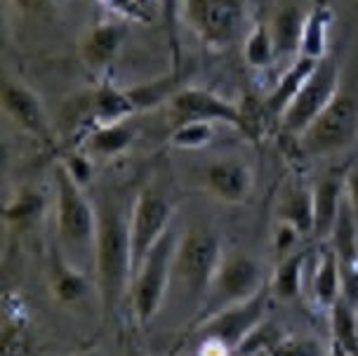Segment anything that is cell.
<instances>
[{
	"mask_svg": "<svg viewBox=\"0 0 358 356\" xmlns=\"http://www.w3.org/2000/svg\"><path fill=\"white\" fill-rule=\"evenodd\" d=\"M313 300L321 307L330 309L337 302V297L342 295V274H340V259L337 252L328 245L323 250L321 259H318L316 274H313Z\"/></svg>",
	"mask_w": 358,
	"mask_h": 356,
	"instance_id": "4316f807",
	"label": "cell"
},
{
	"mask_svg": "<svg viewBox=\"0 0 358 356\" xmlns=\"http://www.w3.org/2000/svg\"><path fill=\"white\" fill-rule=\"evenodd\" d=\"M347 170H349V165H344L342 170H330L328 175H323L321 180L311 187L313 236L316 238H328L332 227H335L340 208L344 199H347Z\"/></svg>",
	"mask_w": 358,
	"mask_h": 356,
	"instance_id": "9a60e30c",
	"label": "cell"
},
{
	"mask_svg": "<svg viewBox=\"0 0 358 356\" xmlns=\"http://www.w3.org/2000/svg\"><path fill=\"white\" fill-rule=\"evenodd\" d=\"M5 356H34L29 342L24 340L22 333H19V326L15 330L10 326L5 328Z\"/></svg>",
	"mask_w": 358,
	"mask_h": 356,
	"instance_id": "e575fe53",
	"label": "cell"
},
{
	"mask_svg": "<svg viewBox=\"0 0 358 356\" xmlns=\"http://www.w3.org/2000/svg\"><path fill=\"white\" fill-rule=\"evenodd\" d=\"M10 3L24 15H43V12L52 10L59 0H10Z\"/></svg>",
	"mask_w": 358,
	"mask_h": 356,
	"instance_id": "d590c367",
	"label": "cell"
},
{
	"mask_svg": "<svg viewBox=\"0 0 358 356\" xmlns=\"http://www.w3.org/2000/svg\"><path fill=\"white\" fill-rule=\"evenodd\" d=\"M127 38V19L113 17L97 22L83 34L80 41V59L90 71L101 73L116 62L120 48Z\"/></svg>",
	"mask_w": 358,
	"mask_h": 356,
	"instance_id": "4fadbf2b",
	"label": "cell"
},
{
	"mask_svg": "<svg viewBox=\"0 0 358 356\" xmlns=\"http://www.w3.org/2000/svg\"><path fill=\"white\" fill-rule=\"evenodd\" d=\"M182 17L210 50H227L243 36L248 0H179Z\"/></svg>",
	"mask_w": 358,
	"mask_h": 356,
	"instance_id": "277c9868",
	"label": "cell"
},
{
	"mask_svg": "<svg viewBox=\"0 0 358 356\" xmlns=\"http://www.w3.org/2000/svg\"><path fill=\"white\" fill-rule=\"evenodd\" d=\"M87 113L90 123L94 125H113L125 123L132 116H137V106L127 94V87L111 85V83H99L92 92H87Z\"/></svg>",
	"mask_w": 358,
	"mask_h": 356,
	"instance_id": "2e32d148",
	"label": "cell"
},
{
	"mask_svg": "<svg viewBox=\"0 0 358 356\" xmlns=\"http://www.w3.org/2000/svg\"><path fill=\"white\" fill-rule=\"evenodd\" d=\"M106 10H111L116 17L123 19H146L144 12V0H101Z\"/></svg>",
	"mask_w": 358,
	"mask_h": 356,
	"instance_id": "d6a6232c",
	"label": "cell"
},
{
	"mask_svg": "<svg viewBox=\"0 0 358 356\" xmlns=\"http://www.w3.org/2000/svg\"><path fill=\"white\" fill-rule=\"evenodd\" d=\"M306 12H302L297 5H283L276 10V15L268 22L276 45L278 57H297L299 45H302V31H304Z\"/></svg>",
	"mask_w": 358,
	"mask_h": 356,
	"instance_id": "7402d4cb",
	"label": "cell"
},
{
	"mask_svg": "<svg viewBox=\"0 0 358 356\" xmlns=\"http://www.w3.org/2000/svg\"><path fill=\"white\" fill-rule=\"evenodd\" d=\"M347 201L358 220V165H349L347 170Z\"/></svg>",
	"mask_w": 358,
	"mask_h": 356,
	"instance_id": "8d00e7d4",
	"label": "cell"
},
{
	"mask_svg": "<svg viewBox=\"0 0 358 356\" xmlns=\"http://www.w3.org/2000/svg\"><path fill=\"white\" fill-rule=\"evenodd\" d=\"M283 333L273 326L271 321H262L257 328H252L250 333L245 335V340L236 347V356H252V354H268L273 347L278 345Z\"/></svg>",
	"mask_w": 358,
	"mask_h": 356,
	"instance_id": "f546056e",
	"label": "cell"
},
{
	"mask_svg": "<svg viewBox=\"0 0 358 356\" xmlns=\"http://www.w3.org/2000/svg\"><path fill=\"white\" fill-rule=\"evenodd\" d=\"M358 139V99L349 92L337 97L321 111L313 123L299 135L304 154L325 158L347 151Z\"/></svg>",
	"mask_w": 358,
	"mask_h": 356,
	"instance_id": "8992f818",
	"label": "cell"
},
{
	"mask_svg": "<svg viewBox=\"0 0 358 356\" xmlns=\"http://www.w3.org/2000/svg\"><path fill=\"white\" fill-rule=\"evenodd\" d=\"M184 83H182V73L179 69L170 73H163L153 80H144V83H137V85L127 87V94L132 97L134 106L137 111H149V109H158L163 104H170L172 97L182 90Z\"/></svg>",
	"mask_w": 358,
	"mask_h": 356,
	"instance_id": "cb8c5ba5",
	"label": "cell"
},
{
	"mask_svg": "<svg viewBox=\"0 0 358 356\" xmlns=\"http://www.w3.org/2000/svg\"><path fill=\"white\" fill-rule=\"evenodd\" d=\"M222 257L224 252L220 238L208 227H191L182 238H177L172 276L182 285L184 295L191 300L196 311L206 300Z\"/></svg>",
	"mask_w": 358,
	"mask_h": 356,
	"instance_id": "3957f363",
	"label": "cell"
},
{
	"mask_svg": "<svg viewBox=\"0 0 358 356\" xmlns=\"http://www.w3.org/2000/svg\"><path fill=\"white\" fill-rule=\"evenodd\" d=\"M134 142V128L130 123L113 125H94L85 137L80 139V149H85L92 158H116L125 154Z\"/></svg>",
	"mask_w": 358,
	"mask_h": 356,
	"instance_id": "ffe728a7",
	"label": "cell"
},
{
	"mask_svg": "<svg viewBox=\"0 0 358 356\" xmlns=\"http://www.w3.org/2000/svg\"><path fill=\"white\" fill-rule=\"evenodd\" d=\"M252 170L241 161H215L203 170V187L217 201L238 206L252 194Z\"/></svg>",
	"mask_w": 358,
	"mask_h": 356,
	"instance_id": "5bb4252c",
	"label": "cell"
},
{
	"mask_svg": "<svg viewBox=\"0 0 358 356\" xmlns=\"http://www.w3.org/2000/svg\"><path fill=\"white\" fill-rule=\"evenodd\" d=\"M59 165H62L64 170H66L69 175L73 177L76 182L80 184L83 189H85L87 184L92 182V175H94V163H92V156H90L85 149H80V146H76V149L66 151V154L62 156Z\"/></svg>",
	"mask_w": 358,
	"mask_h": 356,
	"instance_id": "4dcf8cb0",
	"label": "cell"
},
{
	"mask_svg": "<svg viewBox=\"0 0 358 356\" xmlns=\"http://www.w3.org/2000/svg\"><path fill=\"white\" fill-rule=\"evenodd\" d=\"M198 356H234L229 352L227 347L220 345V342L215 340H203L201 347H198Z\"/></svg>",
	"mask_w": 358,
	"mask_h": 356,
	"instance_id": "74e56055",
	"label": "cell"
},
{
	"mask_svg": "<svg viewBox=\"0 0 358 356\" xmlns=\"http://www.w3.org/2000/svg\"><path fill=\"white\" fill-rule=\"evenodd\" d=\"M50 290H52V297L59 304L80 302L90 290L87 276L83 274L80 266H76L64 255L62 248H57L50 255Z\"/></svg>",
	"mask_w": 358,
	"mask_h": 356,
	"instance_id": "e0dca14e",
	"label": "cell"
},
{
	"mask_svg": "<svg viewBox=\"0 0 358 356\" xmlns=\"http://www.w3.org/2000/svg\"><path fill=\"white\" fill-rule=\"evenodd\" d=\"M3 111L17 130L38 139L41 144H55V128L45 111L43 99L24 80L5 78L3 83Z\"/></svg>",
	"mask_w": 358,
	"mask_h": 356,
	"instance_id": "7c38bea8",
	"label": "cell"
},
{
	"mask_svg": "<svg viewBox=\"0 0 358 356\" xmlns=\"http://www.w3.org/2000/svg\"><path fill=\"white\" fill-rule=\"evenodd\" d=\"M316 64H318L316 59H309V57H302V55H297L295 59H292V64L285 69V73L280 76L276 80V85L271 87V92L264 97V106H266L268 116L280 120L283 111L290 106V101L297 97V92L302 90V85L311 76L313 69H316Z\"/></svg>",
	"mask_w": 358,
	"mask_h": 356,
	"instance_id": "ac0fdd59",
	"label": "cell"
},
{
	"mask_svg": "<svg viewBox=\"0 0 358 356\" xmlns=\"http://www.w3.org/2000/svg\"><path fill=\"white\" fill-rule=\"evenodd\" d=\"M78 356H101V352H97V349H90V352H83Z\"/></svg>",
	"mask_w": 358,
	"mask_h": 356,
	"instance_id": "f35d334b",
	"label": "cell"
},
{
	"mask_svg": "<svg viewBox=\"0 0 358 356\" xmlns=\"http://www.w3.org/2000/svg\"><path fill=\"white\" fill-rule=\"evenodd\" d=\"M276 222L297 229L299 236L313 234V194L299 184H287L276 201Z\"/></svg>",
	"mask_w": 358,
	"mask_h": 356,
	"instance_id": "d6986e66",
	"label": "cell"
},
{
	"mask_svg": "<svg viewBox=\"0 0 358 356\" xmlns=\"http://www.w3.org/2000/svg\"><path fill=\"white\" fill-rule=\"evenodd\" d=\"M243 57L245 64L250 69H266L276 59V45H273V36L268 24H255V27L245 34V43H243Z\"/></svg>",
	"mask_w": 358,
	"mask_h": 356,
	"instance_id": "83f0119b",
	"label": "cell"
},
{
	"mask_svg": "<svg viewBox=\"0 0 358 356\" xmlns=\"http://www.w3.org/2000/svg\"><path fill=\"white\" fill-rule=\"evenodd\" d=\"M175 203L163 192L144 187L130 208V248H132V278L151 248L170 232Z\"/></svg>",
	"mask_w": 358,
	"mask_h": 356,
	"instance_id": "9c48e42d",
	"label": "cell"
},
{
	"mask_svg": "<svg viewBox=\"0 0 358 356\" xmlns=\"http://www.w3.org/2000/svg\"><path fill=\"white\" fill-rule=\"evenodd\" d=\"M168 118L175 128L189 120H206V123H224L236 130H243V111L241 104L224 99L208 87H182L168 104Z\"/></svg>",
	"mask_w": 358,
	"mask_h": 356,
	"instance_id": "8fae6325",
	"label": "cell"
},
{
	"mask_svg": "<svg viewBox=\"0 0 358 356\" xmlns=\"http://www.w3.org/2000/svg\"><path fill=\"white\" fill-rule=\"evenodd\" d=\"M309 259V252L299 250V252H290L278 262V266L273 269L271 283H268V290H271L273 297L278 300H297L302 295V274H304V264Z\"/></svg>",
	"mask_w": 358,
	"mask_h": 356,
	"instance_id": "484cf974",
	"label": "cell"
},
{
	"mask_svg": "<svg viewBox=\"0 0 358 356\" xmlns=\"http://www.w3.org/2000/svg\"><path fill=\"white\" fill-rule=\"evenodd\" d=\"M55 225L64 255L76 266L83 262L94 264L97 208H92L85 189L62 165L55 170Z\"/></svg>",
	"mask_w": 358,
	"mask_h": 356,
	"instance_id": "7a4b0ae2",
	"label": "cell"
},
{
	"mask_svg": "<svg viewBox=\"0 0 358 356\" xmlns=\"http://www.w3.org/2000/svg\"><path fill=\"white\" fill-rule=\"evenodd\" d=\"M45 215V199L41 192L31 187H19L12 199L5 203V222L10 225V229L17 232H27L34 229L41 218Z\"/></svg>",
	"mask_w": 358,
	"mask_h": 356,
	"instance_id": "d4e9b609",
	"label": "cell"
},
{
	"mask_svg": "<svg viewBox=\"0 0 358 356\" xmlns=\"http://www.w3.org/2000/svg\"><path fill=\"white\" fill-rule=\"evenodd\" d=\"M94 276L104 316L111 319L132 283L130 208L118 196H104L97 206Z\"/></svg>",
	"mask_w": 358,
	"mask_h": 356,
	"instance_id": "6da1fadb",
	"label": "cell"
},
{
	"mask_svg": "<svg viewBox=\"0 0 358 356\" xmlns=\"http://www.w3.org/2000/svg\"><path fill=\"white\" fill-rule=\"evenodd\" d=\"M330 311L332 349L337 356H358V309L340 295Z\"/></svg>",
	"mask_w": 358,
	"mask_h": 356,
	"instance_id": "603a6c76",
	"label": "cell"
},
{
	"mask_svg": "<svg viewBox=\"0 0 358 356\" xmlns=\"http://www.w3.org/2000/svg\"><path fill=\"white\" fill-rule=\"evenodd\" d=\"M127 356H139L137 352H130V354H127Z\"/></svg>",
	"mask_w": 358,
	"mask_h": 356,
	"instance_id": "ab89813d",
	"label": "cell"
},
{
	"mask_svg": "<svg viewBox=\"0 0 358 356\" xmlns=\"http://www.w3.org/2000/svg\"><path fill=\"white\" fill-rule=\"evenodd\" d=\"M332 12L328 0H316L313 8L306 12L304 31H302V45H299V55L309 57V59H323L328 57V36L332 27Z\"/></svg>",
	"mask_w": 358,
	"mask_h": 356,
	"instance_id": "44dd1931",
	"label": "cell"
},
{
	"mask_svg": "<svg viewBox=\"0 0 358 356\" xmlns=\"http://www.w3.org/2000/svg\"><path fill=\"white\" fill-rule=\"evenodd\" d=\"M302 238L297 229H292L290 225H283V222H276V232H273V245H276V252L280 257L290 255L292 245Z\"/></svg>",
	"mask_w": 358,
	"mask_h": 356,
	"instance_id": "836d02e7",
	"label": "cell"
},
{
	"mask_svg": "<svg viewBox=\"0 0 358 356\" xmlns=\"http://www.w3.org/2000/svg\"><path fill=\"white\" fill-rule=\"evenodd\" d=\"M262 285V266L252 255L241 250L224 252L220 266H217L210 290L198 309V321L208 319L210 314L241 300H248L255 292H259Z\"/></svg>",
	"mask_w": 358,
	"mask_h": 356,
	"instance_id": "52a82bcc",
	"label": "cell"
},
{
	"mask_svg": "<svg viewBox=\"0 0 358 356\" xmlns=\"http://www.w3.org/2000/svg\"><path fill=\"white\" fill-rule=\"evenodd\" d=\"M175 248H177V236L170 229V232L151 248V252L144 257V262L139 264L137 274H134L130 283L134 319H137V323L142 328L149 326L153 321V316L158 314V309H161L165 302V295H168V288H170V278H172Z\"/></svg>",
	"mask_w": 358,
	"mask_h": 356,
	"instance_id": "5b68a950",
	"label": "cell"
},
{
	"mask_svg": "<svg viewBox=\"0 0 358 356\" xmlns=\"http://www.w3.org/2000/svg\"><path fill=\"white\" fill-rule=\"evenodd\" d=\"M215 139V123L206 120H189L170 128L168 144L179 151H201Z\"/></svg>",
	"mask_w": 358,
	"mask_h": 356,
	"instance_id": "f1b7e54d",
	"label": "cell"
},
{
	"mask_svg": "<svg viewBox=\"0 0 358 356\" xmlns=\"http://www.w3.org/2000/svg\"><path fill=\"white\" fill-rule=\"evenodd\" d=\"M268 295H271V290L262 288L248 300L234 302L229 307L210 314L208 319L198 321L196 330L201 335V340H215L234 354L236 347L245 340V335L266 319Z\"/></svg>",
	"mask_w": 358,
	"mask_h": 356,
	"instance_id": "30bf717a",
	"label": "cell"
},
{
	"mask_svg": "<svg viewBox=\"0 0 358 356\" xmlns=\"http://www.w3.org/2000/svg\"><path fill=\"white\" fill-rule=\"evenodd\" d=\"M340 92V66L332 57H323L318 59L316 69L306 78L302 90L297 92V97L290 101V106L280 116V128L287 135H302L309 125L321 116V111L330 104Z\"/></svg>",
	"mask_w": 358,
	"mask_h": 356,
	"instance_id": "ba28073f",
	"label": "cell"
},
{
	"mask_svg": "<svg viewBox=\"0 0 358 356\" xmlns=\"http://www.w3.org/2000/svg\"><path fill=\"white\" fill-rule=\"evenodd\" d=\"M266 356H321L318 345L311 338H297V335H283L280 342Z\"/></svg>",
	"mask_w": 358,
	"mask_h": 356,
	"instance_id": "1f68e13d",
	"label": "cell"
}]
</instances>
